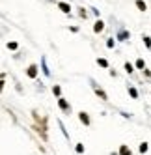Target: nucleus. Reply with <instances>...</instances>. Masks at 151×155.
I'll use <instances>...</instances> for the list:
<instances>
[{"label": "nucleus", "instance_id": "nucleus-12", "mask_svg": "<svg viewBox=\"0 0 151 155\" xmlns=\"http://www.w3.org/2000/svg\"><path fill=\"white\" fill-rule=\"evenodd\" d=\"M125 71H127V73H133V71H134V69H133V64L127 62V64H125Z\"/></svg>", "mask_w": 151, "mask_h": 155}, {"label": "nucleus", "instance_id": "nucleus-16", "mask_svg": "<svg viewBox=\"0 0 151 155\" xmlns=\"http://www.w3.org/2000/svg\"><path fill=\"white\" fill-rule=\"evenodd\" d=\"M129 94H131L133 97H138V92L134 90V88H129Z\"/></svg>", "mask_w": 151, "mask_h": 155}, {"label": "nucleus", "instance_id": "nucleus-14", "mask_svg": "<svg viewBox=\"0 0 151 155\" xmlns=\"http://www.w3.org/2000/svg\"><path fill=\"white\" fill-rule=\"evenodd\" d=\"M8 49H11V51H15V49H17V43H15V41H11V43H8Z\"/></svg>", "mask_w": 151, "mask_h": 155}, {"label": "nucleus", "instance_id": "nucleus-8", "mask_svg": "<svg viewBox=\"0 0 151 155\" xmlns=\"http://www.w3.org/2000/svg\"><path fill=\"white\" fill-rule=\"evenodd\" d=\"M136 8L140 9V12H146V8H147V6H146L144 0H136Z\"/></svg>", "mask_w": 151, "mask_h": 155}, {"label": "nucleus", "instance_id": "nucleus-6", "mask_svg": "<svg viewBox=\"0 0 151 155\" xmlns=\"http://www.w3.org/2000/svg\"><path fill=\"white\" fill-rule=\"evenodd\" d=\"M58 8L62 9L63 13H69V12H71V6H69V4H66V2H60V4H58Z\"/></svg>", "mask_w": 151, "mask_h": 155}, {"label": "nucleus", "instance_id": "nucleus-13", "mask_svg": "<svg viewBox=\"0 0 151 155\" xmlns=\"http://www.w3.org/2000/svg\"><path fill=\"white\" fill-rule=\"evenodd\" d=\"M75 150H77V153H84V146H82V144H77V148H75Z\"/></svg>", "mask_w": 151, "mask_h": 155}, {"label": "nucleus", "instance_id": "nucleus-9", "mask_svg": "<svg viewBox=\"0 0 151 155\" xmlns=\"http://www.w3.org/2000/svg\"><path fill=\"white\" fill-rule=\"evenodd\" d=\"M136 68H138V69H144V68H146V64H144V60H142V58L136 60Z\"/></svg>", "mask_w": 151, "mask_h": 155}, {"label": "nucleus", "instance_id": "nucleus-15", "mask_svg": "<svg viewBox=\"0 0 151 155\" xmlns=\"http://www.w3.org/2000/svg\"><path fill=\"white\" fill-rule=\"evenodd\" d=\"M52 92H54L56 95H60V94H62V88H60V86H54V88H52Z\"/></svg>", "mask_w": 151, "mask_h": 155}, {"label": "nucleus", "instance_id": "nucleus-17", "mask_svg": "<svg viewBox=\"0 0 151 155\" xmlns=\"http://www.w3.org/2000/svg\"><path fill=\"white\" fill-rule=\"evenodd\" d=\"M144 41H146V45L151 49V38H147V36H144Z\"/></svg>", "mask_w": 151, "mask_h": 155}, {"label": "nucleus", "instance_id": "nucleus-10", "mask_svg": "<svg viewBox=\"0 0 151 155\" xmlns=\"http://www.w3.org/2000/svg\"><path fill=\"white\" fill-rule=\"evenodd\" d=\"M138 150H140V153H146V151H147V144H146V142H142Z\"/></svg>", "mask_w": 151, "mask_h": 155}, {"label": "nucleus", "instance_id": "nucleus-1", "mask_svg": "<svg viewBox=\"0 0 151 155\" xmlns=\"http://www.w3.org/2000/svg\"><path fill=\"white\" fill-rule=\"evenodd\" d=\"M58 105H60V108L63 110V112H71V105H69L63 97H60V99H58Z\"/></svg>", "mask_w": 151, "mask_h": 155}, {"label": "nucleus", "instance_id": "nucleus-7", "mask_svg": "<svg viewBox=\"0 0 151 155\" xmlns=\"http://www.w3.org/2000/svg\"><path fill=\"white\" fill-rule=\"evenodd\" d=\"M95 94H97V95H99V97L103 99V101H106V99H108V95H106V94H104V92L101 90V88H95Z\"/></svg>", "mask_w": 151, "mask_h": 155}, {"label": "nucleus", "instance_id": "nucleus-3", "mask_svg": "<svg viewBox=\"0 0 151 155\" xmlns=\"http://www.w3.org/2000/svg\"><path fill=\"white\" fill-rule=\"evenodd\" d=\"M117 155H133V151H131V148H129L127 144H121V146H120V151H117Z\"/></svg>", "mask_w": 151, "mask_h": 155}, {"label": "nucleus", "instance_id": "nucleus-4", "mask_svg": "<svg viewBox=\"0 0 151 155\" xmlns=\"http://www.w3.org/2000/svg\"><path fill=\"white\" fill-rule=\"evenodd\" d=\"M26 75L30 77V79H36V77H37V65H30L28 71H26Z\"/></svg>", "mask_w": 151, "mask_h": 155}, {"label": "nucleus", "instance_id": "nucleus-2", "mask_svg": "<svg viewBox=\"0 0 151 155\" xmlns=\"http://www.w3.org/2000/svg\"><path fill=\"white\" fill-rule=\"evenodd\" d=\"M79 120L82 121V124H84V125H90V124H92V120H90V116H88V114H86V112H84V110H82V112H79Z\"/></svg>", "mask_w": 151, "mask_h": 155}, {"label": "nucleus", "instance_id": "nucleus-11", "mask_svg": "<svg viewBox=\"0 0 151 155\" xmlns=\"http://www.w3.org/2000/svg\"><path fill=\"white\" fill-rule=\"evenodd\" d=\"M97 64H99V65H103V68H108V62H106L104 58H99V60H97Z\"/></svg>", "mask_w": 151, "mask_h": 155}, {"label": "nucleus", "instance_id": "nucleus-5", "mask_svg": "<svg viewBox=\"0 0 151 155\" xmlns=\"http://www.w3.org/2000/svg\"><path fill=\"white\" fill-rule=\"evenodd\" d=\"M103 30H104V23H103V21H97L95 26H93V32H97V34H99V32H103Z\"/></svg>", "mask_w": 151, "mask_h": 155}]
</instances>
